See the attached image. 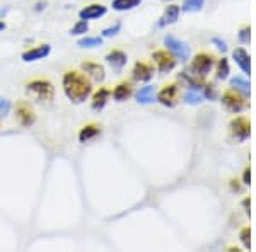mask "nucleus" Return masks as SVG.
I'll use <instances>...</instances> for the list:
<instances>
[{
  "instance_id": "10",
  "label": "nucleus",
  "mask_w": 256,
  "mask_h": 252,
  "mask_svg": "<svg viewBox=\"0 0 256 252\" xmlns=\"http://www.w3.org/2000/svg\"><path fill=\"white\" fill-rule=\"evenodd\" d=\"M50 53H52V46H50V44H41V46H36V48H31V49H28V51H24L22 55H20V58H22V61H26V63H31V61L46 58Z\"/></svg>"
},
{
  "instance_id": "18",
  "label": "nucleus",
  "mask_w": 256,
  "mask_h": 252,
  "mask_svg": "<svg viewBox=\"0 0 256 252\" xmlns=\"http://www.w3.org/2000/svg\"><path fill=\"white\" fill-rule=\"evenodd\" d=\"M232 58L239 65V68H241L246 75H250V73H251V60H250V55H248L246 49H242V48L234 49Z\"/></svg>"
},
{
  "instance_id": "31",
  "label": "nucleus",
  "mask_w": 256,
  "mask_h": 252,
  "mask_svg": "<svg viewBox=\"0 0 256 252\" xmlns=\"http://www.w3.org/2000/svg\"><path fill=\"white\" fill-rule=\"evenodd\" d=\"M250 235H251L250 229H244V230H242V232H241V241H242V244H244V247H246V249H250V247H251Z\"/></svg>"
},
{
  "instance_id": "15",
  "label": "nucleus",
  "mask_w": 256,
  "mask_h": 252,
  "mask_svg": "<svg viewBox=\"0 0 256 252\" xmlns=\"http://www.w3.org/2000/svg\"><path fill=\"white\" fill-rule=\"evenodd\" d=\"M134 94V87H132L130 82H120V84L111 90V96L116 102H123V101H128Z\"/></svg>"
},
{
  "instance_id": "20",
  "label": "nucleus",
  "mask_w": 256,
  "mask_h": 252,
  "mask_svg": "<svg viewBox=\"0 0 256 252\" xmlns=\"http://www.w3.org/2000/svg\"><path fill=\"white\" fill-rule=\"evenodd\" d=\"M156 101V90L152 85H146L137 92V102L138 104H150Z\"/></svg>"
},
{
  "instance_id": "27",
  "label": "nucleus",
  "mask_w": 256,
  "mask_h": 252,
  "mask_svg": "<svg viewBox=\"0 0 256 252\" xmlns=\"http://www.w3.org/2000/svg\"><path fill=\"white\" fill-rule=\"evenodd\" d=\"M202 101H204V97H202L200 94L193 92V90H188V92L184 94V102L190 106H196V104H200Z\"/></svg>"
},
{
  "instance_id": "21",
  "label": "nucleus",
  "mask_w": 256,
  "mask_h": 252,
  "mask_svg": "<svg viewBox=\"0 0 256 252\" xmlns=\"http://www.w3.org/2000/svg\"><path fill=\"white\" fill-rule=\"evenodd\" d=\"M142 3V0H113V9L118 12H125V10H132L135 7H138Z\"/></svg>"
},
{
  "instance_id": "30",
  "label": "nucleus",
  "mask_w": 256,
  "mask_h": 252,
  "mask_svg": "<svg viewBox=\"0 0 256 252\" xmlns=\"http://www.w3.org/2000/svg\"><path fill=\"white\" fill-rule=\"evenodd\" d=\"M250 39H251V29H250V26H246L239 31V41L246 44V43H250Z\"/></svg>"
},
{
  "instance_id": "35",
  "label": "nucleus",
  "mask_w": 256,
  "mask_h": 252,
  "mask_svg": "<svg viewBox=\"0 0 256 252\" xmlns=\"http://www.w3.org/2000/svg\"><path fill=\"white\" fill-rule=\"evenodd\" d=\"M4 29H6V22H4V20H0V32H2Z\"/></svg>"
},
{
  "instance_id": "6",
  "label": "nucleus",
  "mask_w": 256,
  "mask_h": 252,
  "mask_svg": "<svg viewBox=\"0 0 256 252\" xmlns=\"http://www.w3.org/2000/svg\"><path fill=\"white\" fill-rule=\"evenodd\" d=\"M152 60L156 61L158 70L162 73L171 72V70L176 67V56L171 55V53H168V51H156L154 55H152Z\"/></svg>"
},
{
  "instance_id": "7",
  "label": "nucleus",
  "mask_w": 256,
  "mask_h": 252,
  "mask_svg": "<svg viewBox=\"0 0 256 252\" xmlns=\"http://www.w3.org/2000/svg\"><path fill=\"white\" fill-rule=\"evenodd\" d=\"M230 133L238 142H244L251 133V126L244 118H236L230 121Z\"/></svg>"
},
{
  "instance_id": "9",
  "label": "nucleus",
  "mask_w": 256,
  "mask_h": 252,
  "mask_svg": "<svg viewBox=\"0 0 256 252\" xmlns=\"http://www.w3.org/2000/svg\"><path fill=\"white\" fill-rule=\"evenodd\" d=\"M106 12H108V9H106V5H102V3H90V5L79 10V19L96 20V19L104 17Z\"/></svg>"
},
{
  "instance_id": "34",
  "label": "nucleus",
  "mask_w": 256,
  "mask_h": 252,
  "mask_svg": "<svg viewBox=\"0 0 256 252\" xmlns=\"http://www.w3.org/2000/svg\"><path fill=\"white\" fill-rule=\"evenodd\" d=\"M242 181H244V184H250L251 183V171H250V167L244 171V174H242Z\"/></svg>"
},
{
  "instance_id": "28",
  "label": "nucleus",
  "mask_w": 256,
  "mask_h": 252,
  "mask_svg": "<svg viewBox=\"0 0 256 252\" xmlns=\"http://www.w3.org/2000/svg\"><path fill=\"white\" fill-rule=\"evenodd\" d=\"M120 29H122V24L120 22H116L114 26H111V27H106V29H102V38H111V36H116L118 32H120Z\"/></svg>"
},
{
  "instance_id": "8",
  "label": "nucleus",
  "mask_w": 256,
  "mask_h": 252,
  "mask_svg": "<svg viewBox=\"0 0 256 252\" xmlns=\"http://www.w3.org/2000/svg\"><path fill=\"white\" fill-rule=\"evenodd\" d=\"M222 104H224L230 113H241L246 107L244 99L239 96V94L232 92V90H229V92H226L224 96H222Z\"/></svg>"
},
{
  "instance_id": "14",
  "label": "nucleus",
  "mask_w": 256,
  "mask_h": 252,
  "mask_svg": "<svg viewBox=\"0 0 256 252\" xmlns=\"http://www.w3.org/2000/svg\"><path fill=\"white\" fill-rule=\"evenodd\" d=\"M106 61H108V65L111 68L120 72V70L126 65L128 56L125 51H122V49H113V51H110L108 55H106Z\"/></svg>"
},
{
  "instance_id": "22",
  "label": "nucleus",
  "mask_w": 256,
  "mask_h": 252,
  "mask_svg": "<svg viewBox=\"0 0 256 252\" xmlns=\"http://www.w3.org/2000/svg\"><path fill=\"white\" fill-rule=\"evenodd\" d=\"M205 5V0H184L183 3H181L180 9L183 12H200L202 9H204Z\"/></svg>"
},
{
  "instance_id": "12",
  "label": "nucleus",
  "mask_w": 256,
  "mask_h": 252,
  "mask_svg": "<svg viewBox=\"0 0 256 252\" xmlns=\"http://www.w3.org/2000/svg\"><path fill=\"white\" fill-rule=\"evenodd\" d=\"M80 67H82V70H84L86 75H88L90 80H94V82H102V80H104L106 73H104V67H102V65L94 63V61H84Z\"/></svg>"
},
{
  "instance_id": "16",
  "label": "nucleus",
  "mask_w": 256,
  "mask_h": 252,
  "mask_svg": "<svg viewBox=\"0 0 256 252\" xmlns=\"http://www.w3.org/2000/svg\"><path fill=\"white\" fill-rule=\"evenodd\" d=\"M110 96H111V90L106 89V87H101L99 90H96L92 96V101H90V106H92L94 111H102L106 107L110 101Z\"/></svg>"
},
{
  "instance_id": "26",
  "label": "nucleus",
  "mask_w": 256,
  "mask_h": 252,
  "mask_svg": "<svg viewBox=\"0 0 256 252\" xmlns=\"http://www.w3.org/2000/svg\"><path fill=\"white\" fill-rule=\"evenodd\" d=\"M229 61L227 58H222L218 61V67H217V78H220V80H224V78L229 77Z\"/></svg>"
},
{
  "instance_id": "17",
  "label": "nucleus",
  "mask_w": 256,
  "mask_h": 252,
  "mask_svg": "<svg viewBox=\"0 0 256 252\" xmlns=\"http://www.w3.org/2000/svg\"><path fill=\"white\" fill-rule=\"evenodd\" d=\"M180 5H168V9L164 10V14L160 15V19H159V22H158V26L159 27H168V26H171V24H174L178 17H180Z\"/></svg>"
},
{
  "instance_id": "24",
  "label": "nucleus",
  "mask_w": 256,
  "mask_h": 252,
  "mask_svg": "<svg viewBox=\"0 0 256 252\" xmlns=\"http://www.w3.org/2000/svg\"><path fill=\"white\" fill-rule=\"evenodd\" d=\"M230 85H232L236 90H241L244 96H250V92H251V89H250V84L244 80V78H241V77H234V78H230Z\"/></svg>"
},
{
  "instance_id": "4",
  "label": "nucleus",
  "mask_w": 256,
  "mask_h": 252,
  "mask_svg": "<svg viewBox=\"0 0 256 252\" xmlns=\"http://www.w3.org/2000/svg\"><path fill=\"white\" fill-rule=\"evenodd\" d=\"M212 68H214V56L207 55V53H198L192 65V70L195 72V75L205 77L207 73H210Z\"/></svg>"
},
{
  "instance_id": "1",
  "label": "nucleus",
  "mask_w": 256,
  "mask_h": 252,
  "mask_svg": "<svg viewBox=\"0 0 256 252\" xmlns=\"http://www.w3.org/2000/svg\"><path fill=\"white\" fill-rule=\"evenodd\" d=\"M62 87H64L65 96L74 104H82L84 101H88V97L92 92V82L84 73L77 72V70H68V72L64 73Z\"/></svg>"
},
{
  "instance_id": "11",
  "label": "nucleus",
  "mask_w": 256,
  "mask_h": 252,
  "mask_svg": "<svg viewBox=\"0 0 256 252\" xmlns=\"http://www.w3.org/2000/svg\"><path fill=\"white\" fill-rule=\"evenodd\" d=\"M158 101L162 106L174 107L178 102V85H174V84L166 85V87L158 94Z\"/></svg>"
},
{
  "instance_id": "19",
  "label": "nucleus",
  "mask_w": 256,
  "mask_h": 252,
  "mask_svg": "<svg viewBox=\"0 0 256 252\" xmlns=\"http://www.w3.org/2000/svg\"><path fill=\"white\" fill-rule=\"evenodd\" d=\"M99 133H101V126H98V125H86L79 131V142L80 143L90 142V140L96 138Z\"/></svg>"
},
{
  "instance_id": "25",
  "label": "nucleus",
  "mask_w": 256,
  "mask_h": 252,
  "mask_svg": "<svg viewBox=\"0 0 256 252\" xmlns=\"http://www.w3.org/2000/svg\"><path fill=\"white\" fill-rule=\"evenodd\" d=\"M88 31H89V20L80 19V20H77L72 29H70V36H82Z\"/></svg>"
},
{
  "instance_id": "3",
  "label": "nucleus",
  "mask_w": 256,
  "mask_h": 252,
  "mask_svg": "<svg viewBox=\"0 0 256 252\" xmlns=\"http://www.w3.org/2000/svg\"><path fill=\"white\" fill-rule=\"evenodd\" d=\"M164 44H166V48L169 51L181 61H186L190 58V55H192V49H190L188 43L174 38V36H166V38H164Z\"/></svg>"
},
{
  "instance_id": "13",
  "label": "nucleus",
  "mask_w": 256,
  "mask_h": 252,
  "mask_svg": "<svg viewBox=\"0 0 256 252\" xmlns=\"http://www.w3.org/2000/svg\"><path fill=\"white\" fill-rule=\"evenodd\" d=\"M132 77H134V80H137V82H148L152 77H154V68H152L150 65L138 61V63H135L134 70H132Z\"/></svg>"
},
{
  "instance_id": "29",
  "label": "nucleus",
  "mask_w": 256,
  "mask_h": 252,
  "mask_svg": "<svg viewBox=\"0 0 256 252\" xmlns=\"http://www.w3.org/2000/svg\"><path fill=\"white\" fill-rule=\"evenodd\" d=\"M10 111V101L6 97H0V118H6Z\"/></svg>"
},
{
  "instance_id": "5",
  "label": "nucleus",
  "mask_w": 256,
  "mask_h": 252,
  "mask_svg": "<svg viewBox=\"0 0 256 252\" xmlns=\"http://www.w3.org/2000/svg\"><path fill=\"white\" fill-rule=\"evenodd\" d=\"M16 114H18V121L20 126L30 128L31 125L36 123V113L34 109L31 107V104L28 102H18V107H16Z\"/></svg>"
},
{
  "instance_id": "23",
  "label": "nucleus",
  "mask_w": 256,
  "mask_h": 252,
  "mask_svg": "<svg viewBox=\"0 0 256 252\" xmlns=\"http://www.w3.org/2000/svg\"><path fill=\"white\" fill-rule=\"evenodd\" d=\"M101 44H102V38H99V36H86V38L77 41V46L80 48H98Z\"/></svg>"
},
{
  "instance_id": "2",
  "label": "nucleus",
  "mask_w": 256,
  "mask_h": 252,
  "mask_svg": "<svg viewBox=\"0 0 256 252\" xmlns=\"http://www.w3.org/2000/svg\"><path fill=\"white\" fill-rule=\"evenodd\" d=\"M26 92L40 102H50L55 97V87L46 78H36L26 84Z\"/></svg>"
},
{
  "instance_id": "32",
  "label": "nucleus",
  "mask_w": 256,
  "mask_h": 252,
  "mask_svg": "<svg viewBox=\"0 0 256 252\" xmlns=\"http://www.w3.org/2000/svg\"><path fill=\"white\" fill-rule=\"evenodd\" d=\"M204 87H205V97H208V99H216L217 92H216V87H214L212 84L204 85Z\"/></svg>"
},
{
  "instance_id": "33",
  "label": "nucleus",
  "mask_w": 256,
  "mask_h": 252,
  "mask_svg": "<svg viewBox=\"0 0 256 252\" xmlns=\"http://www.w3.org/2000/svg\"><path fill=\"white\" fill-rule=\"evenodd\" d=\"M212 43L214 44H217V48L220 49V51H227V43L224 39H220V38H214L212 39Z\"/></svg>"
}]
</instances>
